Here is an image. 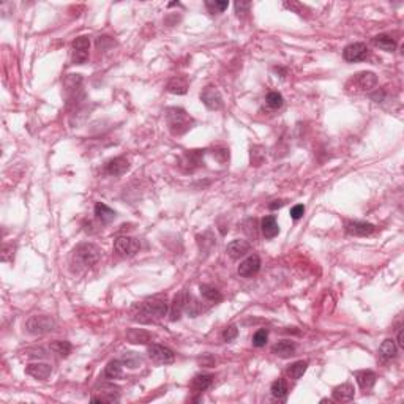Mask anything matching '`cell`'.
<instances>
[{
  "label": "cell",
  "mask_w": 404,
  "mask_h": 404,
  "mask_svg": "<svg viewBox=\"0 0 404 404\" xmlns=\"http://www.w3.org/2000/svg\"><path fill=\"white\" fill-rule=\"evenodd\" d=\"M355 379H357L359 385L362 387L363 390H369V389H373L376 381H378V376L374 371H371V369H363V371H357L355 373Z\"/></svg>",
  "instance_id": "d6986e66"
},
{
  "label": "cell",
  "mask_w": 404,
  "mask_h": 404,
  "mask_svg": "<svg viewBox=\"0 0 404 404\" xmlns=\"http://www.w3.org/2000/svg\"><path fill=\"white\" fill-rule=\"evenodd\" d=\"M237 335H238V330H237L235 326H229V327H226L223 330V339H224V341H228V343L232 341V339H235Z\"/></svg>",
  "instance_id": "f35d334b"
},
{
  "label": "cell",
  "mask_w": 404,
  "mask_h": 404,
  "mask_svg": "<svg viewBox=\"0 0 404 404\" xmlns=\"http://www.w3.org/2000/svg\"><path fill=\"white\" fill-rule=\"evenodd\" d=\"M141 248V244L138 238H133V237H126V235H122L119 238H116L114 241V250L117 254L120 256H125V257H131L134 256Z\"/></svg>",
  "instance_id": "5b68a950"
},
{
  "label": "cell",
  "mask_w": 404,
  "mask_h": 404,
  "mask_svg": "<svg viewBox=\"0 0 404 404\" xmlns=\"http://www.w3.org/2000/svg\"><path fill=\"white\" fill-rule=\"evenodd\" d=\"M265 101H267V106H268V107H272V109H280V107L284 104V98H283V95H281V93H278V92H270V93L267 95Z\"/></svg>",
  "instance_id": "d590c367"
},
{
  "label": "cell",
  "mask_w": 404,
  "mask_h": 404,
  "mask_svg": "<svg viewBox=\"0 0 404 404\" xmlns=\"http://www.w3.org/2000/svg\"><path fill=\"white\" fill-rule=\"evenodd\" d=\"M303 213H305V207L302 204H297L290 208V218L292 220H300L303 217Z\"/></svg>",
  "instance_id": "7bdbcfd3"
},
{
  "label": "cell",
  "mask_w": 404,
  "mask_h": 404,
  "mask_svg": "<svg viewBox=\"0 0 404 404\" xmlns=\"http://www.w3.org/2000/svg\"><path fill=\"white\" fill-rule=\"evenodd\" d=\"M306 368H308V362H303V360H299L295 363H292L289 366L287 369V374L290 379H294V381H299L303 374H305V371Z\"/></svg>",
  "instance_id": "f546056e"
},
{
  "label": "cell",
  "mask_w": 404,
  "mask_h": 404,
  "mask_svg": "<svg viewBox=\"0 0 404 404\" xmlns=\"http://www.w3.org/2000/svg\"><path fill=\"white\" fill-rule=\"evenodd\" d=\"M396 352H398V347H396L393 339H385V341L379 346V357L384 362H389V360L395 359Z\"/></svg>",
  "instance_id": "4316f807"
},
{
  "label": "cell",
  "mask_w": 404,
  "mask_h": 404,
  "mask_svg": "<svg viewBox=\"0 0 404 404\" xmlns=\"http://www.w3.org/2000/svg\"><path fill=\"white\" fill-rule=\"evenodd\" d=\"M188 292L186 290H180L179 294H177L171 303V320H179L182 313L185 311V305H186V300H188Z\"/></svg>",
  "instance_id": "9a60e30c"
},
{
  "label": "cell",
  "mask_w": 404,
  "mask_h": 404,
  "mask_svg": "<svg viewBox=\"0 0 404 404\" xmlns=\"http://www.w3.org/2000/svg\"><path fill=\"white\" fill-rule=\"evenodd\" d=\"M261 229H262V234L265 238H273V237H277L280 234V226L277 223V220H275V217H265L261 223Z\"/></svg>",
  "instance_id": "44dd1931"
},
{
  "label": "cell",
  "mask_w": 404,
  "mask_h": 404,
  "mask_svg": "<svg viewBox=\"0 0 404 404\" xmlns=\"http://www.w3.org/2000/svg\"><path fill=\"white\" fill-rule=\"evenodd\" d=\"M98 393H100L98 396L92 398L93 402H116V401H119L120 389L114 384H103L100 387Z\"/></svg>",
  "instance_id": "30bf717a"
},
{
  "label": "cell",
  "mask_w": 404,
  "mask_h": 404,
  "mask_svg": "<svg viewBox=\"0 0 404 404\" xmlns=\"http://www.w3.org/2000/svg\"><path fill=\"white\" fill-rule=\"evenodd\" d=\"M354 395H355V390L351 384H341L333 389V398L335 401H341V402H346V401H351L354 399Z\"/></svg>",
  "instance_id": "7402d4cb"
},
{
  "label": "cell",
  "mask_w": 404,
  "mask_h": 404,
  "mask_svg": "<svg viewBox=\"0 0 404 404\" xmlns=\"http://www.w3.org/2000/svg\"><path fill=\"white\" fill-rule=\"evenodd\" d=\"M101 257V250L93 244H83L74 248L71 256V265L74 270H86L96 264Z\"/></svg>",
  "instance_id": "3957f363"
},
{
  "label": "cell",
  "mask_w": 404,
  "mask_h": 404,
  "mask_svg": "<svg viewBox=\"0 0 404 404\" xmlns=\"http://www.w3.org/2000/svg\"><path fill=\"white\" fill-rule=\"evenodd\" d=\"M354 84L359 90H371L378 84V76L371 71H362L354 76Z\"/></svg>",
  "instance_id": "4fadbf2b"
},
{
  "label": "cell",
  "mask_w": 404,
  "mask_h": 404,
  "mask_svg": "<svg viewBox=\"0 0 404 404\" xmlns=\"http://www.w3.org/2000/svg\"><path fill=\"white\" fill-rule=\"evenodd\" d=\"M122 363L126 365L128 368H138L142 365V359L136 352H125L122 355Z\"/></svg>",
  "instance_id": "e575fe53"
},
{
  "label": "cell",
  "mask_w": 404,
  "mask_h": 404,
  "mask_svg": "<svg viewBox=\"0 0 404 404\" xmlns=\"http://www.w3.org/2000/svg\"><path fill=\"white\" fill-rule=\"evenodd\" d=\"M168 308L169 305L166 295H156L134 305L131 310V317L139 324H153L166 316Z\"/></svg>",
  "instance_id": "6da1fadb"
},
{
  "label": "cell",
  "mask_w": 404,
  "mask_h": 404,
  "mask_svg": "<svg viewBox=\"0 0 404 404\" xmlns=\"http://www.w3.org/2000/svg\"><path fill=\"white\" fill-rule=\"evenodd\" d=\"M120 376H122V362L120 360L109 362L104 368V378L106 379H117Z\"/></svg>",
  "instance_id": "1f68e13d"
},
{
  "label": "cell",
  "mask_w": 404,
  "mask_h": 404,
  "mask_svg": "<svg viewBox=\"0 0 404 404\" xmlns=\"http://www.w3.org/2000/svg\"><path fill=\"white\" fill-rule=\"evenodd\" d=\"M284 7L286 8H289V10H294L295 13H299V14H303V11H308L306 10L302 4H299V2H284Z\"/></svg>",
  "instance_id": "ee69618b"
},
{
  "label": "cell",
  "mask_w": 404,
  "mask_h": 404,
  "mask_svg": "<svg viewBox=\"0 0 404 404\" xmlns=\"http://www.w3.org/2000/svg\"><path fill=\"white\" fill-rule=\"evenodd\" d=\"M267 339H268V330H267V329L257 330V332L254 333V336H253V346H256V347H262V346H265Z\"/></svg>",
  "instance_id": "74e56055"
},
{
  "label": "cell",
  "mask_w": 404,
  "mask_h": 404,
  "mask_svg": "<svg viewBox=\"0 0 404 404\" xmlns=\"http://www.w3.org/2000/svg\"><path fill=\"white\" fill-rule=\"evenodd\" d=\"M270 392H272V396L273 398H277V399H280V401H284L286 399V396H287V384H286V381L284 379H277L275 381L273 384H272V389H270Z\"/></svg>",
  "instance_id": "f1b7e54d"
},
{
  "label": "cell",
  "mask_w": 404,
  "mask_h": 404,
  "mask_svg": "<svg viewBox=\"0 0 404 404\" xmlns=\"http://www.w3.org/2000/svg\"><path fill=\"white\" fill-rule=\"evenodd\" d=\"M374 224L371 223H365V221H349L346 223V232L349 235H355V237H366L369 234L374 232Z\"/></svg>",
  "instance_id": "7c38bea8"
},
{
  "label": "cell",
  "mask_w": 404,
  "mask_h": 404,
  "mask_svg": "<svg viewBox=\"0 0 404 404\" xmlns=\"http://www.w3.org/2000/svg\"><path fill=\"white\" fill-rule=\"evenodd\" d=\"M128 169H130V163H128V159L123 158V156H117V158H114V159L107 161V165H106V168H104L106 174L114 175V177H117V175H123Z\"/></svg>",
  "instance_id": "e0dca14e"
},
{
  "label": "cell",
  "mask_w": 404,
  "mask_h": 404,
  "mask_svg": "<svg viewBox=\"0 0 404 404\" xmlns=\"http://www.w3.org/2000/svg\"><path fill=\"white\" fill-rule=\"evenodd\" d=\"M235 13L240 16V14H245V13H248L250 11V8H251V2H244V0H240V2H235Z\"/></svg>",
  "instance_id": "60d3db41"
},
{
  "label": "cell",
  "mask_w": 404,
  "mask_h": 404,
  "mask_svg": "<svg viewBox=\"0 0 404 404\" xmlns=\"http://www.w3.org/2000/svg\"><path fill=\"white\" fill-rule=\"evenodd\" d=\"M201 101L210 109V111H220L223 107V96L215 87H205L201 92Z\"/></svg>",
  "instance_id": "ba28073f"
},
{
  "label": "cell",
  "mask_w": 404,
  "mask_h": 404,
  "mask_svg": "<svg viewBox=\"0 0 404 404\" xmlns=\"http://www.w3.org/2000/svg\"><path fill=\"white\" fill-rule=\"evenodd\" d=\"M226 251H228V254L232 257V259H240V257L247 256L251 251V245L247 240H234L228 245Z\"/></svg>",
  "instance_id": "2e32d148"
},
{
  "label": "cell",
  "mask_w": 404,
  "mask_h": 404,
  "mask_svg": "<svg viewBox=\"0 0 404 404\" xmlns=\"http://www.w3.org/2000/svg\"><path fill=\"white\" fill-rule=\"evenodd\" d=\"M73 63L76 65H83L89 59V51H90V38L89 37H77L73 41Z\"/></svg>",
  "instance_id": "8992f818"
},
{
  "label": "cell",
  "mask_w": 404,
  "mask_h": 404,
  "mask_svg": "<svg viewBox=\"0 0 404 404\" xmlns=\"http://www.w3.org/2000/svg\"><path fill=\"white\" fill-rule=\"evenodd\" d=\"M166 90L174 95H185L188 90V80L183 76L172 77L166 86Z\"/></svg>",
  "instance_id": "cb8c5ba5"
},
{
  "label": "cell",
  "mask_w": 404,
  "mask_h": 404,
  "mask_svg": "<svg viewBox=\"0 0 404 404\" xmlns=\"http://www.w3.org/2000/svg\"><path fill=\"white\" fill-rule=\"evenodd\" d=\"M272 352L275 355H278V357H283V359L290 357V355H294V352H295V343L289 341V339H283V341H280L273 346Z\"/></svg>",
  "instance_id": "603a6c76"
},
{
  "label": "cell",
  "mask_w": 404,
  "mask_h": 404,
  "mask_svg": "<svg viewBox=\"0 0 404 404\" xmlns=\"http://www.w3.org/2000/svg\"><path fill=\"white\" fill-rule=\"evenodd\" d=\"M205 8L212 14H220L228 8V2H220V0H207Z\"/></svg>",
  "instance_id": "8d00e7d4"
},
{
  "label": "cell",
  "mask_w": 404,
  "mask_h": 404,
  "mask_svg": "<svg viewBox=\"0 0 404 404\" xmlns=\"http://www.w3.org/2000/svg\"><path fill=\"white\" fill-rule=\"evenodd\" d=\"M262 161H264V152H259V149H257V147L251 149V165L259 166Z\"/></svg>",
  "instance_id": "ab89813d"
},
{
  "label": "cell",
  "mask_w": 404,
  "mask_h": 404,
  "mask_svg": "<svg viewBox=\"0 0 404 404\" xmlns=\"http://www.w3.org/2000/svg\"><path fill=\"white\" fill-rule=\"evenodd\" d=\"M25 373L32 378L35 379H40V381H44L47 379L51 374H52V366L49 363H30L27 368H25Z\"/></svg>",
  "instance_id": "5bb4252c"
},
{
  "label": "cell",
  "mask_w": 404,
  "mask_h": 404,
  "mask_svg": "<svg viewBox=\"0 0 404 404\" xmlns=\"http://www.w3.org/2000/svg\"><path fill=\"white\" fill-rule=\"evenodd\" d=\"M13 247H10V245H4V253H2V261L4 262H8V261H11L13 259Z\"/></svg>",
  "instance_id": "f6af8a7d"
},
{
  "label": "cell",
  "mask_w": 404,
  "mask_h": 404,
  "mask_svg": "<svg viewBox=\"0 0 404 404\" xmlns=\"http://www.w3.org/2000/svg\"><path fill=\"white\" fill-rule=\"evenodd\" d=\"M398 346L399 347H404V339H402V330L398 332Z\"/></svg>",
  "instance_id": "7dc6e473"
},
{
  "label": "cell",
  "mask_w": 404,
  "mask_h": 404,
  "mask_svg": "<svg viewBox=\"0 0 404 404\" xmlns=\"http://www.w3.org/2000/svg\"><path fill=\"white\" fill-rule=\"evenodd\" d=\"M54 327H56V320L47 314H35L29 317L25 322V330L35 336L49 333L54 330Z\"/></svg>",
  "instance_id": "277c9868"
},
{
  "label": "cell",
  "mask_w": 404,
  "mask_h": 404,
  "mask_svg": "<svg viewBox=\"0 0 404 404\" xmlns=\"http://www.w3.org/2000/svg\"><path fill=\"white\" fill-rule=\"evenodd\" d=\"M126 339L133 344H147L152 341V335L142 329H130L126 332Z\"/></svg>",
  "instance_id": "ffe728a7"
},
{
  "label": "cell",
  "mask_w": 404,
  "mask_h": 404,
  "mask_svg": "<svg viewBox=\"0 0 404 404\" xmlns=\"http://www.w3.org/2000/svg\"><path fill=\"white\" fill-rule=\"evenodd\" d=\"M343 57L346 62H351V63L362 62L368 57V47L365 43H352V44L344 47Z\"/></svg>",
  "instance_id": "9c48e42d"
},
{
  "label": "cell",
  "mask_w": 404,
  "mask_h": 404,
  "mask_svg": "<svg viewBox=\"0 0 404 404\" xmlns=\"http://www.w3.org/2000/svg\"><path fill=\"white\" fill-rule=\"evenodd\" d=\"M166 123L174 136H182L195 126V119L182 107H169L166 111Z\"/></svg>",
  "instance_id": "7a4b0ae2"
},
{
  "label": "cell",
  "mask_w": 404,
  "mask_h": 404,
  "mask_svg": "<svg viewBox=\"0 0 404 404\" xmlns=\"http://www.w3.org/2000/svg\"><path fill=\"white\" fill-rule=\"evenodd\" d=\"M284 205V201H273L272 204H268V208L270 210H277V208H281Z\"/></svg>",
  "instance_id": "bcb514c9"
},
{
  "label": "cell",
  "mask_w": 404,
  "mask_h": 404,
  "mask_svg": "<svg viewBox=\"0 0 404 404\" xmlns=\"http://www.w3.org/2000/svg\"><path fill=\"white\" fill-rule=\"evenodd\" d=\"M95 217L98 218L101 223L107 224V223H111V221H114V220H116V212H114V210H112L111 207H107L106 204L98 202V204L95 205Z\"/></svg>",
  "instance_id": "484cf974"
},
{
  "label": "cell",
  "mask_w": 404,
  "mask_h": 404,
  "mask_svg": "<svg viewBox=\"0 0 404 404\" xmlns=\"http://www.w3.org/2000/svg\"><path fill=\"white\" fill-rule=\"evenodd\" d=\"M51 351L59 354L60 357H68L71 352V344L68 341H60V339H57V341L51 343Z\"/></svg>",
  "instance_id": "836d02e7"
},
{
  "label": "cell",
  "mask_w": 404,
  "mask_h": 404,
  "mask_svg": "<svg viewBox=\"0 0 404 404\" xmlns=\"http://www.w3.org/2000/svg\"><path fill=\"white\" fill-rule=\"evenodd\" d=\"M204 311L201 302H198L195 297L191 294L188 295V300H186V305H185V313L190 316V317H196L198 314H201Z\"/></svg>",
  "instance_id": "4dcf8cb0"
},
{
  "label": "cell",
  "mask_w": 404,
  "mask_h": 404,
  "mask_svg": "<svg viewBox=\"0 0 404 404\" xmlns=\"http://www.w3.org/2000/svg\"><path fill=\"white\" fill-rule=\"evenodd\" d=\"M373 41H374V44L378 47H381L382 51H387V52L395 51V47H396V41L390 35H385V34H381V35L374 37Z\"/></svg>",
  "instance_id": "83f0119b"
},
{
  "label": "cell",
  "mask_w": 404,
  "mask_h": 404,
  "mask_svg": "<svg viewBox=\"0 0 404 404\" xmlns=\"http://www.w3.org/2000/svg\"><path fill=\"white\" fill-rule=\"evenodd\" d=\"M245 226H247V228H245V232H247L250 237H256V235H257V229H256V228H257V221H256V220H248V221L245 223Z\"/></svg>",
  "instance_id": "b9f144b4"
},
{
  "label": "cell",
  "mask_w": 404,
  "mask_h": 404,
  "mask_svg": "<svg viewBox=\"0 0 404 404\" xmlns=\"http://www.w3.org/2000/svg\"><path fill=\"white\" fill-rule=\"evenodd\" d=\"M149 357L155 362V363H159V365H168V363H172L175 360V354L166 347V346H161V344H152L149 346Z\"/></svg>",
  "instance_id": "52a82bcc"
},
{
  "label": "cell",
  "mask_w": 404,
  "mask_h": 404,
  "mask_svg": "<svg viewBox=\"0 0 404 404\" xmlns=\"http://www.w3.org/2000/svg\"><path fill=\"white\" fill-rule=\"evenodd\" d=\"M202 150H188L183 156H182V168L186 172L195 171L198 166H201L202 163Z\"/></svg>",
  "instance_id": "ac0fdd59"
},
{
  "label": "cell",
  "mask_w": 404,
  "mask_h": 404,
  "mask_svg": "<svg viewBox=\"0 0 404 404\" xmlns=\"http://www.w3.org/2000/svg\"><path fill=\"white\" fill-rule=\"evenodd\" d=\"M259 268H261V257L257 254H251L238 265V275L244 278H250L259 272Z\"/></svg>",
  "instance_id": "8fae6325"
},
{
  "label": "cell",
  "mask_w": 404,
  "mask_h": 404,
  "mask_svg": "<svg viewBox=\"0 0 404 404\" xmlns=\"http://www.w3.org/2000/svg\"><path fill=\"white\" fill-rule=\"evenodd\" d=\"M212 382H213V376L198 374V376H195V379H193V382H191V389H193V392H195V393H202L207 389H210Z\"/></svg>",
  "instance_id": "d4e9b609"
},
{
  "label": "cell",
  "mask_w": 404,
  "mask_h": 404,
  "mask_svg": "<svg viewBox=\"0 0 404 404\" xmlns=\"http://www.w3.org/2000/svg\"><path fill=\"white\" fill-rule=\"evenodd\" d=\"M199 290H201L202 297H205L210 302H220L221 300V292H220L217 287H213V286H210V284H201Z\"/></svg>",
  "instance_id": "d6a6232c"
}]
</instances>
